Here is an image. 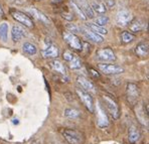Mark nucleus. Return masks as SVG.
I'll list each match as a JSON object with an SVG mask.
<instances>
[{
	"instance_id": "obj_5",
	"label": "nucleus",
	"mask_w": 149,
	"mask_h": 144,
	"mask_svg": "<svg viewBox=\"0 0 149 144\" xmlns=\"http://www.w3.org/2000/svg\"><path fill=\"white\" fill-rule=\"evenodd\" d=\"M77 94H78L79 98L81 99L82 103L85 105V107L88 109L90 113H94L95 112V104H94V100L93 97L90 95L89 92H86L84 90H82L81 88L77 89Z\"/></svg>"
},
{
	"instance_id": "obj_10",
	"label": "nucleus",
	"mask_w": 149,
	"mask_h": 144,
	"mask_svg": "<svg viewBox=\"0 0 149 144\" xmlns=\"http://www.w3.org/2000/svg\"><path fill=\"white\" fill-rule=\"evenodd\" d=\"M63 60L68 63L69 67L73 70H79L82 67V61L81 58L71 51H65L63 52Z\"/></svg>"
},
{
	"instance_id": "obj_8",
	"label": "nucleus",
	"mask_w": 149,
	"mask_h": 144,
	"mask_svg": "<svg viewBox=\"0 0 149 144\" xmlns=\"http://www.w3.org/2000/svg\"><path fill=\"white\" fill-rule=\"evenodd\" d=\"M96 60L101 63H113L116 61L115 52L109 47L101 49L96 52Z\"/></svg>"
},
{
	"instance_id": "obj_24",
	"label": "nucleus",
	"mask_w": 149,
	"mask_h": 144,
	"mask_svg": "<svg viewBox=\"0 0 149 144\" xmlns=\"http://www.w3.org/2000/svg\"><path fill=\"white\" fill-rule=\"evenodd\" d=\"M8 23L7 22H2L0 23V40L3 43H5L8 39Z\"/></svg>"
},
{
	"instance_id": "obj_9",
	"label": "nucleus",
	"mask_w": 149,
	"mask_h": 144,
	"mask_svg": "<svg viewBox=\"0 0 149 144\" xmlns=\"http://www.w3.org/2000/svg\"><path fill=\"white\" fill-rule=\"evenodd\" d=\"M98 67L105 75H119L124 73V69L121 65L109 64V63H101L98 65Z\"/></svg>"
},
{
	"instance_id": "obj_29",
	"label": "nucleus",
	"mask_w": 149,
	"mask_h": 144,
	"mask_svg": "<svg viewBox=\"0 0 149 144\" xmlns=\"http://www.w3.org/2000/svg\"><path fill=\"white\" fill-rule=\"evenodd\" d=\"M121 39L124 43H129V42H132V41L134 40L135 35L129 31H123L121 34Z\"/></svg>"
},
{
	"instance_id": "obj_31",
	"label": "nucleus",
	"mask_w": 149,
	"mask_h": 144,
	"mask_svg": "<svg viewBox=\"0 0 149 144\" xmlns=\"http://www.w3.org/2000/svg\"><path fill=\"white\" fill-rule=\"evenodd\" d=\"M7 2L13 5H23L26 3V0H7Z\"/></svg>"
},
{
	"instance_id": "obj_7",
	"label": "nucleus",
	"mask_w": 149,
	"mask_h": 144,
	"mask_svg": "<svg viewBox=\"0 0 149 144\" xmlns=\"http://www.w3.org/2000/svg\"><path fill=\"white\" fill-rule=\"evenodd\" d=\"M95 110L97 112V125L98 127L100 128H107L110 124V121H109V117L108 114H107L106 110L103 107V105H101L100 103L95 106Z\"/></svg>"
},
{
	"instance_id": "obj_23",
	"label": "nucleus",
	"mask_w": 149,
	"mask_h": 144,
	"mask_svg": "<svg viewBox=\"0 0 149 144\" xmlns=\"http://www.w3.org/2000/svg\"><path fill=\"white\" fill-rule=\"evenodd\" d=\"M87 27L89 28V29H91L92 31H94L95 33L99 34L101 36L108 34V30H107L106 28L103 27V26H99V25L95 24V23H93V22L87 23Z\"/></svg>"
},
{
	"instance_id": "obj_35",
	"label": "nucleus",
	"mask_w": 149,
	"mask_h": 144,
	"mask_svg": "<svg viewBox=\"0 0 149 144\" xmlns=\"http://www.w3.org/2000/svg\"><path fill=\"white\" fill-rule=\"evenodd\" d=\"M54 3H56V4H58V3H61V2L63 1V0H52Z\"/></svg>"
},
{
	"instance_id": "obj_25",
	"label": "nucleus",
	"mask_w": 149,
	"mask_h": 144,
	"mask_svg": "<svg viewBox=\"0 0 149 144\" xmlns=\"http://www.w3.org/2000/svg\"><path fill=\"white\" fill-rule=\"evenodd\" d=\"M22 49L24 51V54H28V56H34L37 52V47L36 45L31 42H24L22 45Z\"/></svg>"
},
{
	"instance_id": "obj_26",
	"label": "nucleus",
	"mask_w": 149,
	"mask_h": 144,
	"mask_svg": "<svg viewBox=\"0 0 149 144\" xmlns=\"http://www.w3.org/2000/svg\"><path fill=\"white\" fill-rule=\"evenodd\" d=\"M65 116L67 118H70V119H77L81 116L80 111H78L77 109L74 108H68L65 110Z\"/></svg>"
},
{
	"instance_id": "obj_34",
	"label": "nucleus",
	"mask_w": 149,
	"mask_h": 144,
	"mask_svg": "<svg viewBox=\"0 0 149 144\" xmlns=\"http://www.w3.org/2000/svg\"><path fill=\"white\" fill-rule=\"evenodd\" d=\"M3 14H4V12H3V8H2L1 4H0V17L3 16Z\"/></svg>"
},
{
	"instance_id": "obj_19",
	"label": "nucleus",
	"mask_w": 149,
	"mask_h": 144,
	"mask_svg": "<svg viewBox=\"0 0 149 144\" xmlns=\"http://www.w3.org/2000/svg\"><path fill=\"white\" fill-rule=\"evenodd\" d=\"M49 65H50V67H52L56 73L60 74V75L63 76V77H67V73H68L67 69H65V65H63L61 61L54 60L49 63Z\"/></svg>"
},
{
	"instance_id": "obj_27",
	"label": "nucleus",
	"mask_w": 149,
	"mask_h": 144,
	"mask_svg": "<svg viewBox=\"0 0 149 144\" xmlns=\"http://www.w3.org/2000/svg\"><path fill=\"white\" fill-rule=\"evenodd\" d=\"M70 3H71L72 9L74 10V13H76V14L78 15V16L80 17V18L82 19V20H86V19H87V16H86V15H85V13L83 12V10L81 9V8L79 7V6L77 5L76 3H74V0H71V1H70Z\"/></svg>"
},
{
	"instance_id": "obj_33",
	"label": "nucleus",
	"mask_w": 149,
	"mask_h": 144,
	"mask_svg": "<svg viewBox=\"0 0 149 144\" xmlns=\"http://www.w3.org/2000/svg\"><path fill=\"white\" fill-rule=\"evenodd\" d=\"M90 72H91V74H92V75H93L95 78H99V77H100V75L98 74V72H97V71H95V70L91 69V70H90Z\"/></svg>"
},
{
	"instance_id": "obj_11",
	"label": "nucleus",
	"mask_w": 149,
	"mask_h": 144,
	"mask_svg": "<svg viewBox=\"0 0 149 144\" xmlns=\"http://www.w3.org/2000/svg\"><path fill=\"white\" fill-rule=\"evenodd\" d=\"M133 15L129 10L120 9L116 14V22L119 26H127L132 21Z\"/></svg>"
},
{
	"instance_id": "obj_22",
	"label": "nucleus",
	"mask_w": 149,
	"mask_h": 144,
	"mask_svg": "<svg viewBox=\"0 0 149 144\" xmlns=\"http://www.w3.org/2000/svg\"><path fill=\"white\" fill-rule=\"evenodd\" d=\"M148 51H149V47H148L147 42H140V43H138L136 45V47H135V54H136L138 56H140V58L147 56Z\"/></svg>"
},
{
	"instance_id": "obj_21",
	"label": "nucleus",
	"mask_w": 149,
	"mask_h": 144,
	"mask_svg": "<svg viewBox=\"0 0 149 144\" xmlns=\"http://www.w3.org/2000/svg\"><path fill=\"white\" fill-rule=\"evenodd\" d=\"M145 27V23L139 18H135V19H132L130 23H129V29L131 30L132 32H140L144 29Z\"/></svg>"
},
{
	"instance_id": "obj_14",
	"label": "nucleus",
	"mask_w": 149,
	"mask_h": 144,
	"mask_svg": "<svg viewBox=\"0 0 149 144\" xmlns=\"http://www.w3.org/2000/svg\"><path fill=\"white\" fill-rule=\"evenodd\" d=\"M42 56L45 58H56L60 54L58 49L54 43H49L45 49H42Z\"/></svg>"
},
{
	"instance_id": "obj_15",
	"label": "nucleus",
	"mask_w": 149,
	"mask_h": 144,
	"mask_svg": "<svg viewBox=\"0 0 149 144\" xmlns=\"http://www.w3.org/2000/svg\"><path fill=\"white\" fill-rule=\"evenodd\" d=\"M26 11L29 13L31 16H33L34 18H36L37 20L43 22L45 24H49V23H50V20H49V17H47V15L45 14V13L41 12L40 10H38L36 7H28V8H26Z\"/></svg>"
},
{
	"instance_id": "obj_20",
	"label": "nucleus",
	"mask_w": 149,
	"mask_h": 144,
	"mask_svg": "<svg viewBox=\"0 0 149 144\" xmlns=\"http://www.w3.org/2000/svg\"><path fill=\"white\" fill-rule=\"evenodd\" d=\"M91 5L92 10L94 11V13H98V14H105L107 12V7L106 5L104 4V2H101V1H97V0H94L92 1V3H90Z\"/></svg>"
},
{
	"instance_id": "obj_12",
	"label": "nucleus",
	"mask_w": 149,
	"mask_h": 144,
	"mask_svg": "<svg viewBox=\"0 0 149 144\" xmlns=\"http://www.w3.org/2000/svg\"><path fill=\"white\" fill-rule=\"evenodd\" d=\"M80 31L82 32V34L84 35V38L87 39V40L91 41V42L97 43V45H100L104 41V38L103 36L99 35V34L95 33L94 31H92L91 29L87 27V26H82L80 27Z\"/></svg>"
},
{
	"instance_id": "obj_1",
	"label": "nucleus",
	"mask_w": 149,
	"mask_h": 144,
	"mask_svg": "<svg viewBox=\"0 0 149 144\" xmlns=\"http://www.w3.org/2000/svg\"><path fill=\"white\" fill-rule=\"evenodd\" d=\"M102 100H103V103H104V108H106L107 112L110 114V116L114 120L119 119L121 113H120L119 105L116 102V100L112 96L109 95H104Z\"/></svg>"
},
{
	"instance_id": "obj_13",
	"label": "nucleus",
	"mask_w": 149,
	"mask_h": 144,
	"mask_svg": "<svg viewBox=\"0 0 149 144\" xmlns=\"http://www.w3.org/2000/svg\"><path fill=\"white\" fill-rule=\"evenodd\" d=\"M25 36H26V30L24 29V27H22V26L18 24H14L12 26L11 38L14 42H18L21 39L24 38Z\"/></svg>"
},
{
	"instance_id": "obj_17",
	"label": "nucleus",
	"mask_w": 149,
	"mask_h": 144,
	"mask_svg": "<svg viewBox=\"0 0 149 144\" xmlns=\"http://www.w3.org/2000/svg\"><path fill=\"white\" fill-rule=\"evenodd\" d=\"M74 2L83 10L87 18H93L94 17V11L92 10L91 5L89 3V0H74Z\"/></svg>"
},
{
	"instance_id": "obj_2",
	"label": "nucleus",
	"mask_w": 149,
	"mask_h": 144,
	"mask_svg": "<svg viewBox=\"0 0 149 144\" xmlns=\"http://www.w3.org/2000/svg\"><path fill=\"white\" fill-rule=\"evenodd\" d=\"M62 134L69 144H84L85 142V135L80 130L63 129L62 131Z\"/></svg>"
},
{
	"instance_id": "obj_16",
	"label": "nucleus",
	"mask_w": 149,
	"mask_h": 144,
	"mask_svg": "<svg viewBox=\"0 0 149 144\" xmlns=\"http://www.w3.org/2000/svg\"><path fill=\"white\" fill-rule=\"evenodd\" d=\"M77 83L80 85V87L82 88V90L86 91V92H96V87L89 79H87L84 76H80V77L77 78Z\"/></svg>"
},
{
	"instance_id": "obj_3",
	"label": "nucleus",
	"mask_w": 149,
	"mask_h": 144,
	"mask_svg": "<svg viewBox=\"0 0 149 144\" xmlns=\"http://www.w3.org/2000/svg\"><path fill=\"white\" fill-rule=\"evenodd\" d=\"M63 36L65 41L68 43V45L71 49H73L74 51H81L83 49V42L78 35H76L74 33H72V32L65 31L63 32Z\"/></svg>"
},
{
	"instance_id": "obj_6",
	"label": "nucleus",
	"mask_w": 149,
	"mask_h": 144,
	"mask_svg": "<svg viewBox=\"0 0 149 144\" xmlns=\"http://www.w3.org/2000/svg\"><path fill=\"white\" fill-rule=\"evenodd\" d=\"M10 14H11V16L13 17V19H15L17 22H19L20 24L25 26V27H27V28L33 27V21H32V19L30 18L28 15H26L24 12L12 9V10H10Z\"/></svg>"
},
{
	"instance_id": "obj_18",
	"label": "nucleus",
	"mask_w": 149,
	"mask_h": 144,
	"mask_svg": "<svg viewBox=\"0 0 149 144\" xmlns=\"http://www.w3.org/2000/svg\"><path fill=\"white\" fill-rule=\"evenodd\" d=\"M141 137V132L136 125H131L128 131V140L130 144H136Z\"/></svg>"
},
{
	"instance_id": "obj_4",
	"label": "nucleus",
	"mask_w": 149,
	"mask_h": 144,
	"mask_svg": "<svg viewBox=\"0 0 149 144\" xmlns=\"http://www.w3.org/2000/svg\"><path fill=\"white\" fill-rule=\"evenodd\" d=\"M126 96H127V99H128L129 104L131 106H135L137 104L138 99H139V96H140V91L136 84H134V83H128L127 84Z\"/></svg>"
},
{
	"instance_id": "obj_28",
	"label": "nucleus",
	"mask_w": 149,
	"mask_h": 144,
	"mask_svg": "<svg viewBox=\"0 0 149 144\" xmlns=\"http://www.w3.org/2000/svg\"><path fill=\"white\" fill-rule=\"evenodd\" d=\"M109 22H110V19H109L108 16H106V15H101V16H98L97 18H95V24L99 25V26H103L104 27L105 25L109 24Z\"/></svg>"
},
{
	"instance_id": "obj_32",
	"label": "nucleus",
	"mask_w": 149,
	"mask_h": 144,
	"mask_svg": "<svg viewBox=\"0 0 149 144\" xmlns=\"http://www.w3.org/2000/svg\"><path fill=\"white\" fill-rule=\"evenodd\" d=\"M104 4L106 5L107 9H108V8H112L115 5V0H105Z\"/></svg>"
},
{
	"instance_id": "obj_30",
	"label": "nucleus",
	"mask_w": 149,
	"mask_h": 144,
	"mask_svg": "<svg viewBox=\"0 0 149 144\" xmlns=\"http://www.w3.org/2000/svg\"><path fill=\"white\" fill-rule=\"evenodd\" d=\"M67 28L70 30L69 32H72V33L78 32L79 30H80V27H79V26H77L76 24H74V23H69V24H67Z\"/></svg>"
}]
</instances>
